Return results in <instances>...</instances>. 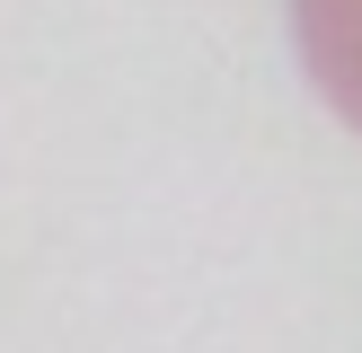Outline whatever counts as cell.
I'll use <instances>...</instances> for the list:
<instances>
[{
    "label": "cell",
    "mask_w": 362,
    "mask_h": 353,
    "mask_svg": "<svg viewBox=\"0 0 362 353\" xmlns=\"http://www.w3.org/2000/svg\"><path fill=\"white\" fill-rule=\"evenodd\" d=\"M292 35L318 97L345 124H362V0H292Z\"/></svg>",
    "instance_id": "6da1fadb"
}]
</instances>
